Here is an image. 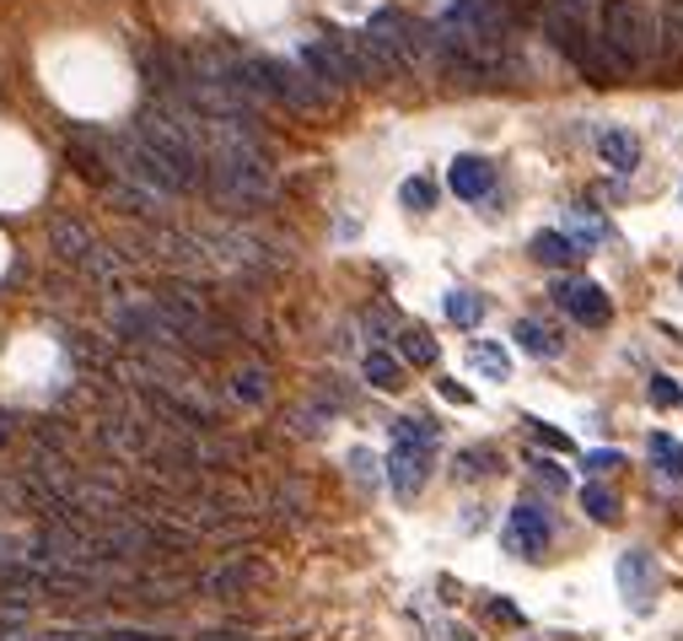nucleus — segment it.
I'll list each match as a JSON object with an SVG mask.
<instances>
[{"instance_id":"f257e3e1","label":"nucleus","mask_w":683,"mask_h":641,"mask_svg":"<svg viewBox=\"0 0 683 641\" xmlns=\"http://www.w3.org/2000/svg\"><path fill=\"white\" fill-rule=\"evenodd\" d=\"M49 254L60 259V265H71L76 275H86L92 286H119V275H124V254L119 249H108L86 221H76V216H49Z\"/></svg>"},{"instance_id":"f03ea898","label":"nucleus","mask_w":683,"mask_h":641,"mask_svg":"<svg viewBox=\"0 0 683 641\" xmlns=\"http://www.w3.org/2000/svg\"><path fill=\"white\" fill-rule=\"evenodd\" d=\"M243 82L258 102H280L291 113H324L329 108V87H318L302 65H285L275 55H243Z\"/></svg>"},{"instance_id":"7ed1b4c3","label":"nucleus","mask_w":683,"mask_h":641,"mask_svg":"<svg viewBox=\"0 0 683 641\" xmlns=\"http://www.w3.org/2000/svg\"><path fill=\"white\" fill-rule=\"evenodd\" d=\"M538 27H544V38L571 60V71H582L587 82H598V87H608L619 71L608 65V55H602V44H598V27H587V22H576L565 5H538Z\"/></svg>"},{"instance_id":"20e7f679","label":"nucleus","mask_w":683,"mask_h":641,"mask_svg":"<svg viewBox=\"0 0 683 641\" xmlns=\"http://www.w3.org/2000/svg\"><path fill=\"white\" fill-rule=\"evenodd\" d=\"M598 44L608 55L613 71H641L646 55H651V27H646V11L635 0H602L598 11Z\"/></svg>"},{"instance_id":"39448f33","label":"nucleus","mask_w":683,"mask_h":641,"mask_svg":"<svg viewBox=\"0 0 683 641\" xmlns=\"http://www.w3.org/2000/svg\"><path fill=\"white\" fill-rule=\"evenodd\" d=\"M554 302H560L576 324H587V329H608V318H613L608 291H602L598 280H582V275H560V280H554Z\"/></svg>"},{"instance_id":"423d86ee","label":"nucleus","mask_w":683,"mask_h":641,"mask_svg":"<svg viewBox=\"0 0 683 641\" xmlns=\"http://www.w3.org/2000/svg\"><path fill=\"white\" fill-rule=\"evenodd\" d=\"M554 540V523H549V512L544 507H533V501H522L512 507V518H507V529H501V545L522 555V560H533V555H544Z\"/></svg>"},{"instance_id":"0eeeda50","label":"nucleus","mask_w":683,"mask_h":641,"mask_svg":"<svg viewBox=\"0 0 683 641\" xmlns=\"http://www.w3.org/2000/svg\"><path fill=\"white\" fill-rule=\"evenodd\" d=\"M430 480V448H415V443H393L388 453V485L399 501H415Z\"/></svg>"},{"instance_id":"6e6552de","label":"nucleus","mask_w":683,"mask_h":641,"mask_svg":"<svg viewBox=\"0 0 683 641\" xmlns=\"http://www.w3.org/2000/svg\"><path fill=\"white\" fill-rule=\"evenodd\" d=\"M619 593H624V604L635 615L651 609V598H657V566H651L646 549H624L619 555Z\"/></svg>"},{"instance_id":"1a4fd4ad","label":"nucleus","mask_w":683,"mask_h":641,"mask_svg":"<svg viewBox=\"0 0 683 641\" xmlns=\"http://www.w3.org/2000/svg\"><path fill=\"white\" fill-rule=\"evenodd\" d=\"M258 577H264V566H258L254 555H232V560H221L216 571L199 577V593H210V598H243Z\"/></svg>"},{"instance_id":"9d476101","label":"nucleus","mask_w":683,"mask_h":641,"mask_svg":"<svg viewBox=\"0 0 683 641\" xmlns=\"http://www.w3.org/2000/svg\"><path fill=\"white\" fill-rule=\"evenodd\" d=\"M447 183H452V194H458V199H485V194L496 189V168H490L485 157H452Z\"/></svg>"},{"instance_id":"9b49d317","label":"nucleus","mask_w":683,"mask_h":641,"mask_svg":"<svg viewBox=\"0 0 683 641\" xmlns=\"http://www.w3.org/2000/svg\"><path fill=\"white\" fill-rule=\"evenodd\" d=\"M361 372H366V383L377 388V394H399L404 388V366L393 351H382V346H371L366 356H361Z\"/></svg>"},{"instance_id":"f8f14e48","label":"nucleus","mask_w":683,"mask_h":641,"mask_svg":"<svg viewBox=\"0 0 683 641\" xmlns=\"http://www.w3.org/2000/svg\"><path fill=\"white\" fill-rule=\"evenodd\" d=\"M598 152L602 162L619 168V173H635V162H641V141L630 130H598Z\"/></svg>"},{"instance_id":"ddd939ff","label":"nucleus","mask_w":683,"mask_h":641,"mask_svg":"<svg viewBox=\"0 0 683 641\" xmlns=\"http://www.w3.org/2000/svg\"><path fill=\"white\" fill-rule=\"evenodd\" d=\"M512 335H516V346H522L527 356H538V362H554V356L565 351V340H560L554 329H544L538 318H522V324H516Z\"/></svg>"},{"instance_id":"4468645a","label":"nucleus","mask_w":683,"mask_h":641,"mask_svg":"<svg viewBox=\"0 0 683 641\" xmlns=\"http://www.w3.org/2000/svg\"><path fill=\"white\" fill-rule=\"evenodd\" d=\"M227 394H232L237 404H269V372H264L258 362L237 366V372L227 377Z\"/></svg>"},{"instance_id":"2eb2a0df","label":"nucleus","mask_w":683,"mask_h":641,"mask_svg":"<svg viewBox=\"0 0 683 641\" xmlns=\"http://www.w3.org/2000/svg\"><path fill=\"white\" fill-rule=\"evenodd\" d=\"M657 44L668 55V65L683 71V0H662V27H657Z\"/></svg>"},{"instance_id":"dca6fc26","label":"nucleus","mask_w":683,"mask_h":641,"mask_svg":"<svg viewBox=\"0 0 683 641\" xmlns=\"http://www.w3.org/2000/svg\"><path fill=\"white\" fill-rule=\"evenodd\" d=\"M527 254H533L538 265H549V270H560V265H571V259H576V243H571L565 232H538V238L527 243Z\"/></svg>"},{"instance_id":"f3484780","label":"nucleus","mask_w":683,"mask_h":641,"mask_svg":"<svg viewBox=\"0 0 683 641\" xmlns=\"http://www.w3.org/2000/svg\"><path fill=\"white\" fill-rule=\"evenodd\" d=\"M468 362H474V372H485L490 383H507V377H512V356H507L496 340H474V346H468Z\"/></svg>"},{"instance_id":"a211bd4d","label":"nucleus","mask_w":683,"mask_h":641,"mask_svg":"<svg viewBox=\"0 0 683 641\" xmlns=\"http://www.w3.org/2000/svg\"><path fill=\"white\" fill-rule=\"evenodd\" d=\"M447 318H452L458 329H474V324L485 318V297H479V291H468V286L447 291Z\"/></svg>"},{"instance_id":"6ab92c4d","label":"nucleus","mask_w":683,"mask_h":641,"mask_svg":"<svg viewBox=\"0 0 683 641\" xmlns=\"http://www.w3.org/2000/svg\"><path fill=\"white\" fill-rule=\"evenodd\" d=\"M399 356L410 366H436V340H430V329H420V324L399 329Z\"/></svg>"},{"instance_id":"aec40b11","label":"nucleus","mask_w":683,"mask_h":641,"mask_svg":"<svg viewBox=\"0 0 683 641\" xmlns=\"http://www.w3.org/2000/svg\"><path fill=\"white\" fill-rule=\"evenodd\" d=\"M582 512H587L593 523H619V496H613L608 485H598V480H587V485H582Z\"/></svg>"},{"instance_id":"412c9836","label":"nucleus","mask_w":683,"mask_h":641,"mask_svg":"<svg viewBox=\"0 0 683 641\" xmlns=\"http://www.w3.org/2000/svg\"><path fill=\"white\" fill-rule=\"evenodd\" d=\"M565 238H571L576 249H582V243H602V238H608V221H602L593 205H576V210H571V232H565Z\"/></svg>"},{"instance_id":"4be33fe9","label":"nucleus","mask_w":683,"mask_h":641,"mask_svg":"<svg viewBox=\"0 0 683 641\" xmlns=\"http://www.w3.org/2000/svg\"><path fill=\"white\" fill-rule=\"evenodd\" d=\"M393 437H399V443H415V448H436L441 426H436L430 415H404V421H393Z\"/></svg>"},{"instance_id":"5701e85b","label":"nucleus","mask_w":683,"mask_h":641,"mask_svg":"<svg viewBox=\"0 0 683 641\" xmlns=\"http://www.w3.org/2000/svg\"><path fill=\"white\" fill-rule=\"evenodd\" d=\"M651 463H657L668 480H683V443H673L668 432H651Z\"/></svg>"},{"instance_id":"b1692460","label":"nucleus","mask_w":683,"mask_h":641,"mask_svg":"<svg viewBox=\"0 0 683 641\" xmlns=\"http://www.w3.org/2000/svg\"><path fill=\"white\" fill-rule=\"evenodd\" d=\"M490 469H496V453H490V448H463V453L452 458V474H458V480H485Z\"/></svg>"},{"instance_id":"393cba45","label":"nucleus","mask_w":683,"mask_h":641,"mask_svg":"<svg viewBox=\"0 0 683 641\" xmlns=\"http://www.w3.org/2000/svg\"><path fill=\"white\" fill-rule=\"evenodd\" d=\"M646 399H651L657 410H679L683 388H679V383H673V377H668V372H657V377H651V388H646Z\"/></svg>"},{"instance_id":"a878e982","label":"nucleus","mask_w":683,"mask_h":641,"mask_svg":"<svg viewBox=\"0 0 683 641\" xmlns=\"http://www.w3.org/2000/svg\"><path fill=\"white\" fill-rule=\"evenodd\" d=\"M399 199H404L410 210H430V205H436V183H430V179H410L404 189H399Z\"/></svg>"},{"instance_id":"bb28decb","label":"nucleus","mask_w":683,"mask_h":641,"mask_svg":"<svg viewBox=\"0 0 683 641\" xmlns=\"http://www.w3.org/2000/svg\"><path fill=\"white\" fill-rule=\"evenodd\" d=\"M527 469H533V474H538L549 491H565V485H571V480H565V469H560L554 458H538V453H533V458H527Z\"/></svg>"},{"instance_id":"cd10ccee","label":"nucleus","mask_w":683,"mask_h":641,"mask_svg":"<svg viewBox=\"0 0 683 641\" xmlns=\"http://www.w3.org/2000/svg\"><path fill=\"white\" fill-rule=\"evenodd\" d=\"M527 426H533V437H538L549 453H571V437H565V432H554V426H544V421H527Z\"/></svg>"},{"instance_id":"c85d7f7f","label":"nucleus","mask_w":683,"mask_h":641,"mask_svg":"<svg viewBox=\"0 0 683 641\" xmlns=\"http://www.w3.org/2000/svg\"><path fill=\"white\" fill-rule=\"evenodd\" d=\"M613 469H624V458L613 453V448H598V453H587V474H613Z\"/></svg>"},{"instance_id":"c756f323","label":"nucleus","mask_w":683,"mask_h":641,"mask_svg":"<svg viewBox=\"0 0 683 641\" xmlns=\"http://www.w3.org/2000/svg\"><path fill=\"white\" fill-rule=\"evenodd\" d=\"M350 469H355L361 485H377V458L371 453H350Z\"/></svg>"},{"instance_id":"7c9ffc66","label":"nucleus","mask_w":683,"mask_h":641,"mask_svg":"<svg viewBox=\"0 0 683 641\" xmlns=\"http://www.w3.org/2000/svg\"><path fill=\"white\" fill-rule=\"evenodd\" d=\"M490 615H496V620H507V626H522V609L507 604V598H490Z\"/></svg>"},{"instance_id":"2f4dec72","label":"nucleus","mask_w":683,"mask_h":641,"mask_svg":"<svg viewBox=\"0 0 683 641\" xmlns=\"http://www.w3.org/2000/svg\"><path fill=\"white\" fill-rule=\"evenodd\" d=\"M436 631V641H479L474 631H463V626H430Z\"/></svg>"},{"instance_id":"473e14b6","label":"nucleus","mask_w":683,"mask_h":641,"mask_svg":"<svg viewBox=\"0 0 683 641\" xmlns=\"http://www.w3.org/2000/svg\"><path fill=\"white\" fill-rule=\"evenodd\" d=\"M441 394H447V399H452V404H474V394H468V388H463V383H441Z\"/></svg>"},{"instance_id":"72a5a7b5","label":"nucleus","mask_w":683,"mask_h":641,"mask_svg":"<svg viewBox=\"0 0 683 641\" xmlns=\"http://www.w3.org/2000/svg\"><path fill=\"white\" fill-rule=\"evenodd\" d=\"M11 443V410H0V448Z\"/></svg>"},{"instance_id":"f704fd0d","label":"nucleus","mask_w":683,"mask_h":641,"mask_svg":"<svg viewBox=\"0 0 683 641\" xmlns=\"http://www.w3.org/2000/svg\"><path fill=\"white\" fill-rule=\"evenodd\" d=\"M679 280H683V275H679Z\"/></svg>"}]
</instances>
